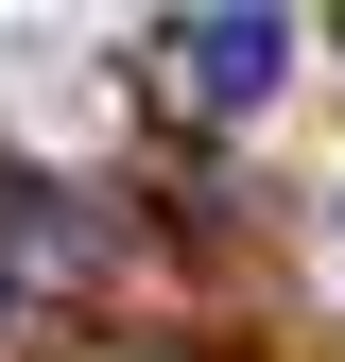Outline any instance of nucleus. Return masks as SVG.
<instances>
[{
	"label": "nucleus",
	"instance_id": "obj_1",
	"mask_svg": "<svg viewBox=\"0 0 345 362\" xmlns=\"http://www.w3.org/2000/svg\"><path fill=\"white\" fill-rule=\"evenodd\" d=\"M156 52H172V86H190L207 121H242V104H276V69L311 52V35H293L276 0H207V18H172Z\"/></svg>",
	"mask_w": 345,
	"mask_h": 362
},
{
	"label": "nucleus",
	"instance_id": "obj_2",
	"mask_svg": "<svg viewBox=\"0 0 345 362\" xmlns=\"http://www.w3.org/2000/svg\"><path fill=\"white\" fill-rule=\"evenodd\" d=\"M328 52H345V18H328Z\"/></svg>",
	"mask_w": 345,
	"mask_h": 362
}]
</instances>
